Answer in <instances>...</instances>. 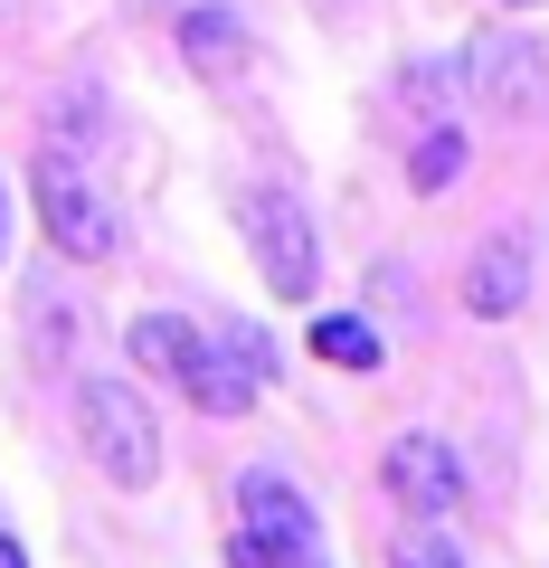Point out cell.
I'll use <instances>...</instances> for the list:
<instances>
[{
    "label": "cell",
    "instance_id": "8",
    "mask_svg": "<svg viewBox=\"0 0 549 568\" xmlns=\"http://www.w3.org/2000/svg\"><path fill=\"white\" fill-rule=\"evenodd\" d=\"M465 304H474V323H511V313L530 304V227H502V237L465 265Z\"/></svg>",
    "mask_w": 549,
    "mask_h": 568
},
{
    "label": "cell",
    "instance_id": "13",
    "mask_svg": "<svg viewBox=\"0 0 549 568\" xmlns=\"http://www.w3.org/2000/svg\"><path fill=\"white\" fill-rule=\"evenodd\" d=\"M388 568H465V559L446 530H407V540H388Z\"/></svg>",
    "mask_w": 549,
    "mask_h": 568
},
{
    "label": "cell",
    "instance_id": "15",
    "mask_svg": "<svg viewBox=\"0 0 549 568\" xmlns=\"http://www.w3.org/2000/svg\"><path fill=\"white\" fill-rule=\"evenodd\" d=\"M398 104L436 123V114H446V67H436V58H427V67H407V77H398Z\"/></svg>",
    "mask_w": 549,
    "mask_h": 568
},
{
    "label": "cell",
    "instance_id": "2",
    "mask_svg": "<svg viewBox=\"0 0 549 568\" xmlns=\"http://www.w3.org/2000/svg\"><path fill=\"white\" fill-rule=\"evenodd\" d=\"M67 407H77V446L95 455V474L114 493H152V484H162V426H152V407H143V388H133V379L77 369Z\"/></svg>",
    "mask_w": 549,
    "mask_h": 568
},
{
    "label": "cell",
    "instance_id": "18",
    "mask_svg": "<svg viewBox=\"0 0 549 568\" xmlns=\"http://www.w3.org/2000/svg\"><path fill=\"white\" fill-rule=\"evenodd\" d=\"M0 246H10V190H0Z\"/></svg>",
    "mask_w": 549,
    "mask_h": 568
},
{
    "label": "cell",
    "instance_id": "10",
    "mask_svg": "<svg viewBox=\"0 0 549 568\" xmlns=\"http://www.w3.org/2000/svg\"><path fill=\"white\" fill-rule=\"evenodd\" d=\"M455 171H465V133L436 114L427 133H417V152H407V190H427V200H436V190H455Z\"/></svg>",
    "mask_w": 549,
    "mask_h": 568
},
{
    "label": "cell",
    "instance_id": "11",
    "mask_svg": "<svg viewBox=\"0 0 549 568\" xmlns=\"http://www.w3.org/2000/svg\"><path fill=\"white\" fill-rule=\"evenodd\" d=\"M313 361H332V369H379L388 351H379V332H369L360 313H323V323H313Z\"/></svg>",
    "mask_w": 549,
    "mask_h": 568
},
{
    "label": "cell",
    "instance_id": "14",
    "mask_svg": "<svg viewBox=\"0 0 549 568\" xmlns=\"http://www.w3.org/2000/svg\"><path fill=\"white\" fill-rule=\"evenodd\" d=\"M218 342H227V351H237V369H246V379H256V388H265V379H275V342H265V332H256V323H218Z\"/></svg>",
    "mask_w": 549,
    "mask_h": 568
},
{
    "label": "cell",
    "instance_id": "12",
    "mask_svg": "<svg viewBox=\"0 0 549 568\" xmlns=\"http://www.w3.org/2000/svg\"><path fill=\"white\" fill-rule=\"evenodd\" d=\"M29 313H39V369H67V304H58V284H29Z\"/></svg>",
    "mask_w": 549,
    "mask_h": 568
},
{
    "label": "cell",
    "instance_id": "19",
    "mask_svg": "<svg viewBox=\"0 0 549 568\" xmlns=\"http://www.w3.org/2000/svg\"><path fill=\"white\" fill-rule=\"evenodd\" d=\"M511 10H530V0H511Z\"/></svg>",
    "mask_w": 549,
    "mask_h": 568
},
{
    "label": "cell",
    "instance_id": "17",
    "mask_svg": "<svg viewBox=\"0 0 549 568\" xmlns=\"http://www.w3.org/2000/svg\"><path fill=\"white\" fill-rule=\"evenodd\" d=\"M0 568H29V549H20V540H10V530H0Z\"/></svg>",
    "mask_w": 549,
    "mask_h": 568
},
{
    "label": "cell",
    "instance_id": "5",
    "mask_svg": "<svg viewBox=\"0 0 549 568\" xmlns=\"http://www.w3.org/2000/svg\"><path fill=\"white\" fill-rule=\"evenodd\" d=\"M455 67H465V95L492 104V114H540L549 104V58L530 39H511V29H484Z\"/></svg>",
    "mask_w": 549,
    "mask_h": 568
},
{
    "label": "cell",
    "instance_id": "7",
    "mask_svg": "<svg viewBox=\"0 0 549 568\" xmlns=\"http://www.w3.org/2000/svg\"><path fill=\"white\" fill-rule=\"evenodd\" d=\"M379 484L398 493L407 511H455L465 503V455L446 446V436H398V446H388V465H379Z\"/></svg>",
    "mask_w": 549,
    "mask_h": 568
},
{
    "label": "cell",
    "instance_id": "1",
    "mask_svg": "<svg viewBox=\"0 0 549 568\" xmlns=\"http://www.w3.org/2000/svg\"><path fill=\"white\" fill-rule=\"evenodd\" d=\"M123 351H133V369H143V379H171L200 417H246V398H256V379L237 369V351H227L218 332L181 323V313H133Z\"/></svg>",
    "mask_w": 549,
    "mask_h": 568
},
{
    "label": "cell",
    "instance_id": "9",
    "mask_svg": "<svg viewBox=\"0 0 549 568\" xmlns=\"http://www.w3.org/2000/svg\"><path fill=\"white\" fill-rule=\"evenodd\" d=\"M181 58H190V77H246V58H256L246 10H227V0H190V10H181Z\"/></svg>",
    "mask_w": 549,
    "mask_h": 568
},
{
    "label": "cell",
    "instance_id": "4",
    "mask_svg": "<svg viewBox=\"0 0 549 568\" xmlns=\"http://www.w3.org/2000/svg\"><path fill=\"white\" fill-rule=\"evenodd\" d=\"M237 227L246 246H256L265 284H275V304H304L313 284H323V227H313V209L294 200V190H237Z\"/></svg>",
    "mask_w": 549,
    "mask_h": 568
},
{
    "label": "cell",
    "instance_id": "16",
    "mask_svg": "<svg viewBox=\"0 0 549 568\" xmlns=\"http://www.w3.org/2000/svg\"><path fill=\"white\" fill-rule=\"evenodd\" d=\"M227 568H323V559H285V549H265V540H227Z\"/></svg>",
    "mask_w": 549,
    "mask_h": 568
},
{
    "label": "cell",
    "instance_id": "6",
    "mask_svg": "<svg viewBox=\"0 0 549 568\" xmlns=\"http://www.w3.org/2000/svg\"><path fill=\"white\" fill-rule=\"evenodd\" d=\"M237 530L265 549H285V559H323V511L285 484V474H246L237 484Z\"/></svg>",
    "mask_w": 549,
    "mask_h": 568
},
{
    "label": "cell",
    "instance_id": "3",
    "mask_svg": "<svg viewBox=\"0 0 549 568\" xmlns=\"http://www.w3.org/2000/svg\"><path fill=\"white\" fill-rule=\"evenodd\" d=\"M29 200H39V227H48V246H58L67 265H114V246H123L114 200L95 190V171H85L67 142H48L39 162H29Z\"/></svg>",
    "mask_w": 549,
    "mask_h": 568
}]
</instances>
